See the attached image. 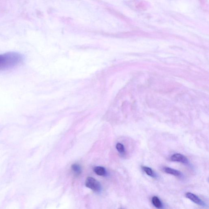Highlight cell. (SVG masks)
Segmentation results:
<instances>
[{
	"label": "cell",
	"mask_w": 209,
	"mask_h": 209,
	"mask_svg": "<svg viewBox=\"0 0 209 209\" xmlns=\"http://www.w3.org/2000/svg\"><path fill=\"white\" fill-rule=\"evenodd\" d=\"M94 171L95 173L98 176H104L106 174V171L104 167L101 166H97L94 167Z\"/></svg>",
	"instance_id": "obj_8"
},
{
	"label": "cell",
	"mask_w": 209,
	"mask_h": 209,
	"mask_svg": "<svg viewBox=\"0 0 209 209\" xmlns=\"http://www.w3.org/2000/svg\"><path fill=\"white\" fill-rule=\"evenodd\" d=\"M23 56L18 52H9L0 54V70L12 68L23 62Z\"/></svg>",
	"instance_id": "obj_1"
},
{
	"label": "cell",
	"mask_w": 209,
	"mask_h": 209,
	"mask_svg": "<svg viewBox=\"0 0 209 209\" xmlns=\"http://www.w3.org/2000/svg\"><path fill=\"white\" fill-rule=\"evenodd\" d=\"M142 169L143 171L150 177L154 178H156L157 177L156 173L150 167H147V166H142Z\"/></svg>",
	"instance_id": "obj_7"
},
{
	"label": "cell",
	"mask_w": 209,
	"mask_h": 209,
	"mask_svg": "<svg viewBox=\"0 0 209 209\" xmlns=\"http://www.w3.org/2000/svg\"><path fill=\"white\" fill-rule=\"evenodd\" d=\"M85 184L86 187L96 192H100L101 190L100 183L92 177H87L85 180Z\"/></svg>",
	"instance_id": "obj_2"
},
{
	"label": "cell",
	"mask_w": 209,
	"mask_h": 209,
	"mask_svg": "<svg viewBox=\"0 0 209 209\" xmlns=\"http://www.w3.org/2000/svg\"><path fill=\"white\" fill-rule=\"evenodd\" d=\"M152 203L153 205L156 208L158 209H162L164 208V205L160 199L158 197L154 196L152 197Z\"/></svg>",
	"instance_id": "obj_6"
},
{
	"label": "cell",
	"mask_w": 209,
	"mask_h": 209,
	"mask_svg": "<svg viewBox=\"0 0 209 209\" xmlns=\"http://www.w3.org/2000/svg\"><path fill=\"white\" fill-rule=\"evenodd\" d=\"M170 159L172 161L180 162L186 165L189 164L188 158L184 155L179 153L172 155L170 158Z\"/></svg>",
	"instance_id": "obj_4"
},
{
	"label": "cell",
	"mask_w": 209,
	"mask_h": 209,
	"mask_svg": "<svg viewBox=\"0 0 209 209\" xmlns=\"http://www.w3.org/2000/svg\"><path fill=\"white\" fill-rule=\"evenodd\" d=\"M116 148L120 154L121 155L124 154L125 152V149L124 145L121 143H117V145H116Z\"/></svg>",
	"instance_id": "obj_10"
},
{
	"label": "cell",
	"mask_w": 209,
	"mask_h": 209,
	"mask_svg": "<svg viewBox=\"0 0 209 209\" xmlns=\"http://www.w3.org/2000/svg\"><path fill=\"white\" fill-rule=\"evenodd\" d=\"M72 170L76 175H79L81 173L82 169L79 165L77 164H73L71 166Z\"/></svg>",
	"instance_id": "obj_9"
},
{
	"label": "cell",
	"mask_w": 209,
	"mask_h": 209,
	"mask_svg": "<svg viewBox=\"0 0 209 209\" xmlns=\"http://www.w3.org/2000/svg\"><path fill=\"white\" fill-rule=\"evenodd\" d=\"M163 170L166 173L172 175L176 177H180L182 176V173L175 169L170 168L169 167H164L163 168Z\"/></svg>",
	"instance_id": "obj_5"
},
{
	"label": "cell",
	"mask_w": 209,
	"mask_h": 209,
	"mask_svg": "<svg viewBox=\"0 0 209 209\" xmlns=\"http://www.w3.org/2000/svg\"><path fill=\"white\" fill-rule=\"evenodd\" d=\"M185 196L187 199L191 200V201L194 202L198 205L203 207L206 208L207 205L205 202L201 199L196 195L194 194L191 193V192H188L185 194Z\"/></svg>",
	"instance_id": "obj_3"
}]
</instances>
